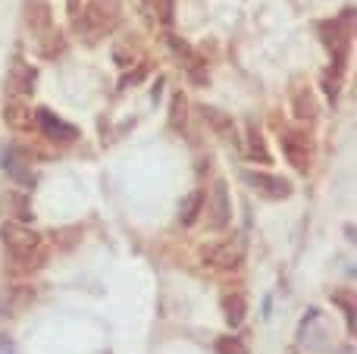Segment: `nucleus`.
<instances>
[{"label": "nucleus", "instance_id": "nucleus-21", "mask_svg": "<svg viewBox=\"0 0 357 354\" xmlns=\"http://www.w3.org/2000/svg\"><path fill=\"white\" fill-rule=\"evenodd\" d=\"M0 351H3V354H13V345H10V339H0Z\"/></svg>", "mask_w": 357, "mask_h": 354}, {"label": "nucleus", "instance_id": "nucleus-17", "mask_svg": "<svg viewBox=\"0 0 357 354\" xmlns=\"http://www.w3.org/2000/svg\"><path fill=\"white\" fill-rule=\"evenodd\" d=\"M169 125H173L176 132H185V125H188V100H185L182 91L173 94V107H169Z\"/></svg>", "mask_w": 357, "mask_h": 354}, {"label": "nucleus", "instance_id": "nucleus-16", "mask_svg": "<svg viewBox=\"0 0 357 354\" xmlns=\"http://www.w3.org/2000/svg\"><path fill=\"white\" fill-rule=\"evenodd\" d=\"M201 207H204V192H191L188 198H185L182 210H178V220H182V226H195L197 217H201Z\"/></svg>", "mask_w": 357, "mask_h": 354}, {"label": "nucleus", "instance_id": "nucleus-6", "mask_svg": "<svg viewBox=\"0 0 357 354\" xmlns=\"http://www.w3.org/2000/svg\"><path fill=\"white\" fill-rule=\"evenodd\" d=\"M35 123L41 125V132L50 138V141H75L79 138V129H75L73 123H66V119H60L54 110H38L35 113Z\"/></svg>", "mask_w": 357, "mask_h": 354}, {"label": "nucleus", "instance_id": "nucleus-15", "mask_svg": "<svg viewBox=\"0 0 357 354\" xmlns=\"http://www.w3.org/2000/svg\"><path fill=\"white\" fill-rule=\"evenodd\" d=\"M248 160H254V163L273 160V154H270V148H266V141H264L257 125H248Z\"/></svg>", "mask_w": 357, "mask_h": 354}, {"label": "nucleus", "instance_id": "nucleus-12", "mask_svg": "<svg viewBox=\"0 0 357 354\" xmlns=\"http://www.w3.org/2000/svg\"><path fill=\"white\" fill-rule=\"evenodd\" d=\"M245 311H248V305H245V295H241V292L222 295V314H226V323L232 326V330H238V326H241Z\"/></svg>", "mask_w": 357, "mask_h": 354}, {"label": "nucleus", "instance_id": "nucleus-18", "mask_svg": "<svg viewBox=\"0 0 357 354\" xmlns=\"http://www.w3.org/2000/svg\"><path fill=\"white\" fill-rule=\"evenodd\" d=\"M144 13H151V19H157L160 25L173 22V0H144Z\"/></svg>", "mask_w": 357, "mask_h": 354}, {"label": "nucleus", "instance_id": "nucleus-11", "mask_svg": "<svg viewBox=\"0 0 357 354\" xmlns=\"http://www.w3.org/2000/svg\"><path fill=\"white\" fill-rule=\"evenodd\" d=\"M25 25L35 35L50 31V3L47 0H25Z\"/></svg>", "mask_w": 357, "mask_h": 354}, {"label": "nucleus", "instance_id": "nucleus-4", "mask_svg": "<svg viewBox=\"0 0 357 354\" xmlns=\"http://www.w3.org/2000/svg\"><path fill=\"white\" fill-rule=\"evenodd\" d=\"M201 257L207 267L213 270H235L241 263V245L235 242H213V245H204Z\"/></svg>", "mask_w": 357, "mask_h": 354}, {"label": "nucleus", "instance_id": "nucleus-5", "mask_svg": "<svg viewBox=\"0 0 357 354\" xmlns=\"http://www.w3.org/2000/svg\"><path fill=\"white\" fill-rule=\"evenodd\" d=\"M282 151H285L289 163L298 169V173H307L310 169V154H314V148H310V138L304 135V132H285Z\"/></svg>", "mask_w": 357, "mask_h": 354}, {"label": "nucleus", "instance_id": "nucleus-20", "mask_svg": "<svg viewBox=\"0 0 357 354\" xmlns=\"http://www.w3.org/2000/svg\"><path fill=\"white\" fill-rule=\"evenodd\" d=\"M216 351L220 354H245V342L238 336H220L216 339Z\"/></svg>", "mask_w": 357, "mask_h": 354}, {"label": "nucleus", "instance_id": "nucleus-8", "mask_svg": "<svg viewBox=\"0 0 357 354\" xmlns=\"http://www.w3.org/2000/svg\"><path fill=\"white\" fill-rule=\"evenodd\" d=\"M232 220V204H229V188L222 179L213 182V198H210V226L213 229H226Z\"/></svg>", "mask_w": 357, "mask_h": 354}, {"label": "nucleus", "instance_id": "nucleus-1", "mask_svg": "<svg viewBox=\"0 0 357 354\" xmlns=\"http://www.w3.org/2000/svg\"><path fill=\"white\" fill-rule=\"evenodd\" d=\"M0 242H3V248L10 251L13 257H29V254H38V248H41V236H38L35 229H29L25 223H19V220H6L3 226H0Z\"/></svg>", "mask_w": 357, "mask_h": 354}, {"label": "nucleus", "instance_id": "nucleus-9", "mask_svg": "<svg viewBox=\"0 0 357 354\" xmlns=\"http://www.w3.org/2000/svg\"><path fill=\"white\" fill-rule=\"evenodd\" d=\"M31 88H35V69L13 66L10 75H6V91H10V98H29Z\"/></svg>", "mask_w": 357, "mask_h": 354}, {"label": "nucleus", "instance_id": "nucleus-10", "mask_svg": "<svg viewBox=\"0 0 357 354\" xmlns=\"http://www.w3.org/2000/svg\"><path fill=\"white\" fill-rule=\"evenodd\" d=\"M291 113H295L298 123H310V119H317V113H320L317 94L310 91V88H298V91L291 94Z\"/></svg>", "mask_w": 357, "mask_h": 354}, {"label": "nucleus", "instance_id": "nucleus-7", "mask_svg": "<svg viewBox=\"0 0 357 354\" xmlns=\"http://www.w3.org/2000/svg\"><path fill=\"white\" fill-rule=\"evenodd\" d=\"M3 123L16 132H29V129H35V110H31V104L25 98H6Z\"/></svg>", "mask_w": 357, "mask_h": 354}, {"label": "nucleus", "instance_id": "nucleus-3", "mask_svg": "<svg viewBox=\"0 0 357 354\" xmlns=\"http://www.w3.org/2000/svg\"><path fill=\"white\" fill-rule=\"evenodd\" d=\"M245 182L257 194H264V198H270V201H285V198H291V192H295L291 182L282 179V176H276V173H254V169H248Z\"/></svg>", "mask_w": 357, "mask_h": 354}, {"label": "nucleus", "instance_id": "nucleus-14", "mask_svg": "<svg viewBox=\"0 0 357 354\" xmlns=\"http://www.w3.org/2000/svg\"><path fill=\"white\" fill-rule=\"evenodd\" d=\"M197 113H201L204 123H207L213 132H220V135H229V132H232V116H229V113L216 110V107H210V104H197Z\"/></svg>", "mask_w": 357, "mask_h": 354}, {"label": "nucleus", "instance_id": "nucleus-19", "mask_svg": "<svg viewBox=\"0 0 357 354\" xmlns=\"http://www.w3.org/2000/svg\"><path fill=\"white\" fill-rule=\"evenodd\" d=\"M3 201H6V204H10V210L16 213V220H19V223H22V217H25V220L31 217V210H29V198H25V194L10 192V194H3Z\"/></svg>", "mask_w": 357, "mask_h": 354}, {"label": "nucleus", "instance_id": "nucleus-2", "mask_svg": "<svg viewBox=\"0 0 357 354\" xmlns=\"http://www.w3.org/2000/svg\"><path fill=\"white\" fill-rule=\"evenodd\" d=\"M119 22V0H88L85 6V29L91 38H104Z\"/></svg>", "mask_w": 357, "mask_h": 354}, {"label": "nucleus", "instance_id": "nucleus-13", "mask_svg": "<svg viewBox=\"0 0 357 354\" xmlns=\"http://www.w3.org/2000/svg\"><path fill=\"white\" fill-rule=\"evenodd\" d=\"M320 38L326 41V47L333 50V56H345L348 31L339 29V22H323V25H320Z\"/></svg>", "mask_w": 357, "mask_h": 354}]
</instances>
